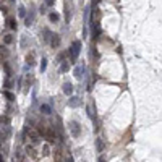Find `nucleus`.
Listing matches in <instances>:
<instances>
[{
	"mask_svg": "<svg viewBox=\"0 0 162 162\" xmlns=\"http://www.w3.org/2000/svg\"><path fill=\"white\" fill-rule=\"evenodd\" d=\"M79 52H81V41H73V44L70 45V49H68V54H70V60H72V62H76V58H78Z\"/></svg>",
	"mask_w": 162,
	"mask_h": 162,
	"instance_id": "1",
	"label": "nucleus"
},
{
	"mask_svg": "<svg viewBox=\"0 0 162 162\" xmlns=\"http://www.w3.org/2000/svg\"><path fill=\"white\" fill-rule=\"evenodd\" d=\"M68 130H70L73 138H79V135H81V125H79L76 120H72L68 123Z\"/></svg>",
	"mask_w": 162,
	"mask_h": 162,
	"instance_id": "2",
	"label": "nucleus"
},
{
	"mask_svg": "<svg viewBox=\"0 0 162 162\" xmlns=\"http://www.w3.org/2000/svg\"><path fill=\"white\" fill-rule=\"evenodd\" d=\"M26 135L29 136V140H31V143H33V144H39V143H41V135H39L36 130H31L29 128Z\"/></svg>",
	"mask_w": 162,
	"mask_h": 162,
	"instance_id": "3",
	"label": "nucleus"
},
{
	"mask_svg": "<svg viewBox=\"0 0 162 162\" xmlns=\"http://www.w3.org/2000/svg\"><path fill=\"white\" fill-rule=\"evenodd\" d=\"M49 44L52 49H58V47H60V36L52 33V36H50V39H49Z\"/></svg>",
	"mask_w": 162,
	"mask_h": 162,
	"instance_id": "4",
	"label": "nucleus"
},
{
	"mask_svg": "<svg viewBox=\"0 0 162 162\" xmlns=\"http://www.w3.org/2000/svg\"><path fill=\"white\" fill-rule=\"evenodd\" d=\"M84 70H86V67L84 65H78V67H75V70H73V75H75L76 79H81L84 76Z\"/></svg>",
	"mask_w": 162,
	"mask_h": 162,
	"instance_id": "5",
	"label": "nucleus"
},
{
	"mask_svg": "<svg viewBox=\"0 0 162 162\" xmlns=\"http://www.w3.org/2000/svg\"><path fill=\"white\" fill-rule=\"evenodd\" d=\"M39 110H41V113H42V115H52V113H54L52 106H50V104H41Z\"/></svg>",
	"mask_w": 162,
	"mask_h": 162,
	"instance_id": "6",
	"label": "nucleus"
},
{
	"mask_svg": "<svg viewBox=\"0 0 162 162\" xmlns=\"http://www.w3.org/2000/svg\"><path fill=\"white\" fill-rule=\"evenodd\" d=\"M81 106V99L76 97V96H73V97H70V101H68V107H72V109H76V107Z\"/></svg>",
	"mask_w": 162,
	"mask_h": 162,
	"instance_id": "7",
	"label": "nucleus"
},
{
	"mask_svg": "<svg viewBox=\"0 0 162 162\" xmlns=\"http://www.w3.org/2000/svg\"><path fill=\"white\" fill-rule=\"evenodd\" d=\"M63 92L67 96H72L73 94V84L68 83V81H67V83H63Z\"/></svg>",
	"mask_w": 162,
	"mask_h": 162,
	"instance_id": "8",
	"label": "nucleus"
},
{
	"mask_svg": "<svg viewBox=\"0 0 162 162\" xmlns=\"http://www.w3.org/2000/svg\"><path fill=\"white\" fill-rule=\"evenodd\" d=\"M33 23H34V13H33V11H29V15L24 16V24H26V26L29 28L31 24H33Z\"/></svg>",
	"mask_w": 162,
	"mask_h": 162,
	"instance_id": "9",
	"label": "nucleus"
},
{
	"mask_svg": "<svg viewBox=\"0 0 162 162\" xmlns=\"http://www.w3.org/2000/svg\"><path fill=\"white\" fill-rule=\"evenodd\" d=\"M49 19L52 23H57L58 19H60V15H58V13H55V11H50V13H49Z\"/></svg>",
	"mask_w": 162,
	"mask_h": 162,
	"instance_id": "10",
	"label": "nucleus"
},
{
	"mask_svg": "<svg viewBox=\"0 0 162 162\" xmlns=\"http://www.w3.org/2000/svg\"><path fill=\"white\" fill-rule=\"evenodd\" d=\"M60 63H62L60 65V72L62 73H65V72H68V70H70V63H68V60L67 62L63 60V62H60Z\"/></svg>",
	"mask_w": 162,
	"mask_h": 162,
	"instance_id": "11",
	"label": "nucleus"
},
{
	"mask_svg": "<svg viewBox=\"0 0 162 162\" xmlns=\"http://www.w3.org/2000/svg\"><path fill=\"white\" fill-rule=\"evenodd\" d=\"M49 154H50V146H49V144H44V146H42V156L47 157Z\"/></svg>",
	"mask_w": 162,
	"mask_h": 162,
	"instance_id": "12",
	"label": "nucleus"
},
{
	"mask_svg": "<svg viewBox=\"0 0 162 162\" xmlns=\"http://www.w3.org/2000/svg\"><path fill=\"white\" fill-rule=\"evenodd\" d=\"M18 16H19V18H24V16H26V8L23 7V5H19V7H18Z\"/></svg>",
	"mask_w": 162,
	"mask_h": 162,
	"instance_id": "13",
	"label": "nucleus"
},
{
	"mask_svg": "<svg viewBox=\"0 0 162 162\" xmlns=\"http://www.w3.org/2000/svg\"><path fill=\"white\" fill-rule=\"evenodd\" d=\"M42 33H44V41H45V42H49L50 36H52V31H50V29H47V28H45V29L42 31Z\"/></svg>",
	"mask_w": 162,
	"mask_h": 162,
	"instance_id": "14",
	"label": "nucleus"
},
{
	"mask_svg": "<svg viewBox=\"0 0 162 162\" xmlns=\"http://www.w3.org/2000/svg\"><path fill=\"white\" fill-rule=\"evenodd\" d=\"M11 42H13V36H11V34H5L3 36V44H11Z\"/></svg>",
	"mask_w": 162,
	"mask_h": 162,
	"instance_id": "15",
	"label": "nucleus"
},
{
	"mask_svg": "<svg viewBox=\"0 0 162 162\" xmlns=\"http://www.w3.org/2000/svg\"><path fill=\"white\" fill-rule=\"evenodd\" d=\"M24 151H26V154H28V156H33V157L36 156V151H34V147H33V146H26V147H24Z\"/></svg>",
	"mask_w": 162,
	"mask_h": 162,
	"instance_id": "16",
	"label": "nucleus"
},
{
	"mask_svg": "<svg viewBox=\"0 0 162 162\" xmlns=\"http://www.w3.org/2000/svg\"><path fill=\"white\" fill-rule=\"evenodd\" d=\"M8 26L11 28V29H16V23H15V18H8Z\"/></svg>",
	"mask_w": 162,
	"mask_h": 162,
	"instance_id": "17",
	"label": "nucleus"
},
{
	"mask_svg": "<svg viewBox=\"0 0 162 162\" xmlns=\"http://www.w3.org/2000/svg\"><path fill=\"white\" fill-rule=\"evenodd\" d=\"M45 68H47V58H42V62H41V67H39V70H41V72H45Z\"/></svg>",
	"mask_w": 162,
	"mask_h": 162,
	"instance_id": "18",
	"label": "nucleus"
},
{
	"mask_svg": "<svg viewBox=\"0 0 162 162\" xmlns=\"http://www.w3.org/2000/svg\"><path fill=\"white\" fill-rule=\"evenodd\" d=\"M3 96H5V97H7V99H8V101H15V96L11 94L10 91H5V92H3Z\"/></svg>",
	"mask_w": 162,
	"mask_h": 162,
	"instance_id": "19",
	"label": "nucleus"
},
{
	"mask_svg": "<svg viewBox=\"0 0 162 162\" xmlns=\"http://www.w3.org/2000/svg\"><path fill=\"white\" fill-rule=\"evenodd\" d=\"M26 62H28L29 67H33V65H34V55H28L26 57Z\"/></svg>",
	"mask_w": 162,
	"mask_h": 162,
	"instance_id": "20",
	"label": "nucleus"
},
{
	"mask_svg": "<svg viewBox=\"0 0 162 162\" xmlns=\"http://www.w3.org/2000/svg\"><path fill=\"white\" fill-rule=\"evenodd\" d=\"M102 149H104V143H102V140H97V151L102 152Z\"/></svg>",
	"mask_w": 162,
	"mask_h": 162,
	"instance_id": "21",
	"label": "nucleus"
},
{
	"mask_svg": "<svg viewBox=\"0 0 162 162\" xmlns=\"http://www.w3.org/2000/svg\"><path fill=\"white\" fill-rule=\"evenodd\" d=\"M65 162H75V161H73V156L70 154V152H68V154L65 156Z\"/></svg>",
	"mask_w": 162,
	"mask_h": 162,
	"instance_id": "22",
	"label": "nucleus"
},
{
	"mask_svg": "<svg viewBox=\"0 0 162 162\" xmlns=\"http://www.w3.org/2000/svg\"><path fill=\"white\" fill-rule=\"evenodd\" d=\"M88 115H89V118H92V120H94V113H92V109H91V106H88Z\"/></svg>",
	"mask_w": 162,
	"mask_h": 162,
	"instance_id": "23",
	"label": "nucleus"
},
{
	"mask_svg": "<svg viewBox=\"0 0 162 162\" xmlns=\"http://www.w3.org/2000/svg\"><path fill=\"white\" fill-rule=\"evenodd\" d=\"M44 3H45V7H52L55 3V0H44Z\"/></svg>",
	"mask_w": 162,
	"mask_h": 162,
	"instance_id": "24",
	"label": "nucleus"
},
{
	"mask_svg": "<svg viewBox=\"0 0 162 162\" xmlns=\"http://www.w3.org/2000/svg\"><path fill=\"white\" fill-rule=\"evenodd\" d=\"M65 55H67V54H60V55H58V57H57V62H58V63H60V62H63V58H65Z\"/></svg>",
	"mask_w": 162,
	"mask_h": 162,
	"instance_id": "25",
	"label": "nucleus"
},
{
	"mask_svg": "<svg viewBox=\"0 0 162 162\" xmlns=\"http://www.w3.org/2000/svg\"><path fill=\"white\" fill-rule=\"evenodd\" d=\"M0 54H3V55H8V50L5 49L3 45H0Z\"/></svg>",
	"mask_w": 162,
	"mask_h": 162,
	"instance_id": "26",
	"label": "nucleus"
},
{
	"mask_svg": "<svg viewBox=\"0 0 162 162\" xmlns=\"http://www.w3.org/2000/svg\"><path fill=\"white\" fill-rule=\"evenodd\" d=\"M5 88H11V79H10V78L5 81Z\"/></svg>",
	"mask_w": 162,
	"mask_h": 162,
	"instance_id": "27",
	"label": "nucleus"
},
{
	"mask_svg": "<svg viewBox=\"0 0 162 162\" xmlns=\"http://www.w3.org/2000/svg\"><path fill=\"white\" fill-rule=\"evenodd\" d=\"M16 159H21V151H16Z\"/></svg>",
	"mask_w": 162,
	"mask_h": 162,
	"instance_id": "28",
	"label": "nucleus"
},
{
	"mask_svg": "<svg viewBox=\"0 0 162 162\" xmlns=\"http://www.w3.org/2000/svg\"><path fill=\"white\" fill-rule=\"evenodd\" d=\"M41 13H45V5H41Z\"/></svg>",
	"mask_w": 162,
	"mask_h": 162,
	"instance_id": "29",
	"label": "nucleus"
},
{
	"mask_svg": "<svg viewBox=\"0 0 162 162\" xmlns=\"http://www.w3.org/2000/svg\"><path fill=\"white\" fill-rule=\"evenodd\" d=\"M99 162H106V159H104V157H101V159H99Z\"/></svg>",
	"mask_w": 162,
	"mask_h": 162,
	"instance_id": "30",
	"label": "nucleus"
},
{
	"mask_svg": "<svg viewBox=\"0 0 162 162\" xmlns=\"http://www.w3.org/2000/svg\"><path fill=\"white\" fill-rule=\"evenodd\" d=\"M0 162H3V161H2V154H0Z\"/></svg>",
	"mask_w": 162,
	"mask_h": 162,
	"instance_id": "31",
	"label": "nucleus"
},
{
	"mask_svg": "<svg viewBox=\"0 0 162 162\" xmlns=\"http://www.w3.org/2000/svg\"><path fill=\"white\" fill-rule=\"evenodd\" d=\"M11 2H13V0H11Z\"/></svg>",
	"mask_w": 162,
	"mask_h": 162,
	"instance_id": "32",
	"label": "nucleus"
}]
</instances>
